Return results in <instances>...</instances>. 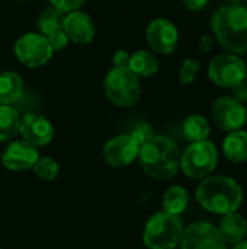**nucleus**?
I'll list each match as a JSON object with an SVG mask.
<instances>
[{
    "label": "nucleus",
    "mask_w": 247,
    "mask_h": 249,
    "mask_svg": "<svg viewBox=\"0 0 247 249\" xmlns=\"http://www.w3.org/2000/svg\"><path fill=\"white\" fill-rule=\"evenodd\" d=\"M138 162L146 175L154 179H170L181 169V149L167 136H153L138 152Z\"/></svg>",
    "instance_id": "1"
},
{
    "label": "nucleus",
    "mask_w": 247,
    "mask_h": 249,
    "mask_svg": "<svg viewBox=\"0 0 247 249\" xmlns=\"http://www.w3.org/2000/svg\"><path fill=\"white\" fill-rule=\"evenodd\" d=\"M195 197L207 212L224 216L239 210L243 203V188L230 177L214 175L201 181L197 187Z\"/></svg>",
    "instance_id": "2"
},
{
    "label": "nucleus",
    "mask_w": 247,
    "mask_h": 249,
    "mask_svg": "<svg viewBox=\"0 0 247 249\" xmlns=\"http://www.w3.org/2000/svg\"><path fill=\"white\" fill-rule=\"evenodd\" d=\"M211 29L218 44L231 54L247 53V6L224 4L211 18Z\"/></svg>",
    "instance_id": "3"
},
{
    "label": "nucleus",
    "mask_w": 247,
    "mask_h": 249,
    "mask_svg": "<svg viewBox=\"0 0 247 249\" xmlns=\"http://www.w3.org/2000/svg\"><path fill=\"white\" fill-rule=\"evenodd\" d=\"M183 223L179 216L167 212L153 214L143 231V242L148 249H175L182 239Z\"/></svg>",
    "instance_id": "4"
},
{
    "label": "nucleus",
    "mask_w": 247,
    "mask_h": 249,
    "mask_svg": "<svg viewBox=\"0 0 247 249\" xmlns=\"http://www.w3.org/2000/svg\"><path fill=\"white\" fill-rule=\"evenodd\" d=\"M103 89L108 99L119 108L135 105L141 95L140 77L128 67H114L105 77Z\"/></svg>",
    "instance_id": "5"
},
{
    "label": "nucleus",
    "mask_w": 247,
    "mask_h": 249,
    "mask_svg": "<svg viewBox=\"0 0 247 249\" xmlns=\"http://www.w3.org/2000/svg\"><path fill=\"white\" fill-rule=\"evenodd\" d=\"M218 165V150L211 140L191 143L181 153V169L192 179H204Z\"/></svg>",
    "instance_id": "6"
},
{
    "label": "nucleus",
    "mask_w": 247,
    "mask_h": 249,
    "mask_svg": "<svg viewBox=\"0 0 247 249\" xmlns=\"http://www.w3.org/2000/svg\"><path fill=\"white\" fill-rule=\"evenodd\" d=\"M246 63L237 55L231 53H224L215 55L208 66V77L210 80L220 88L231 89L237 83L243 82L246 77Z\"/></svg>",
    "instance_id": "7"
},
{
    "label": "nucleus",
    "mask_w": 247,
    "mask_h": 249,
    "mask_svg": "<svg viewBox=\"0 0 247 249\" xmlns=\"http://www.w3.org/2000/svg\"><path fill=\"white\" fill-rule=\"evenodd\" d=\"M54 54L49 41L36 32H26L15 42V55L26 67H41L47 64Z\"/></svg>",
    "instance_id": "8"
},
{
    "label": "nucleus",
    "mask_w": 247,
    "mask_h": 249,
    "mask_svg": "<svg viewBox=\"0 0 247 249\" xmlns=\"http://www.w3.org/2000/svg\"><path fill=\"white\" fill-rule=\"evenodd\" d=\"M182 249H227V242L218 228L208 222H195L185 228Z\"/></svg>",
    "instance_id": "9"
},
{
    "label": "nucleus",
    "mask_w": 247,
    "mask_h": 249,
    "mask_svg": "<svg viewBox=\"0 0 247 249\" xmlns=\"http://www.w3.org/2000/svg\"><path fill=\"white\" fill-rule=\"evenodd\" d=\"M211 117L214 124L226 133L242 130L246 124V107L233 96H220L213 105Z\"/></svg>",
    "instance_id": "10"
},
{
    "label": "nucleus",
    "mask_w": 247,
    "mask_h": 249,
    "mask_svg": "<svg viewBox=\"0 0 247 249\" xmlns=\"http://www.w3.org/2000/svg\"><path fill=\"white\" fill-rule=\"evenodd\" d=\"M146 38L154 53L167 55L172 54L178 47L179 31L172 20L156 18L148 23L146 29Z\"/></svg>",
    "instance_id": "11"
},
{
    "label": "nucleus",
    "mask_w": 247,
    "mask_h": 249,
    "mask_svg": "<svg viewBox=\"0 0 247 249\" xmlns=\"http://www.w3.org/2000/svg\"><path fill=\"white\" fill-rule=\"evenodd\" d=\"M140 152V144L131 134H119L108 140L103 146V160L112 168H124L131 165Z\"/></svg>",
    "instance_id": "12"
},
{
    "label": "nucleus",
    "mask_w": 247,
    "mask_h": 249,
    "mask_svg": "<svg viewBox=\"0 0 247 249\" xmlns=\"http://www.w3.org/2000/svg\"><path fill=\"white\" fill-rule=\"evenodd\" d=\"M39 158L38 147L25 140H12L1 153V163L7 171L23 172L33 168Z\"/></svg>",
    "instance_id": "13"
},
{
    "label": "nucleus",
    "mask_w": 247,
    "mask_h": 249,
    "mask_svg": "<svg viewBox=\"0 0 247 249\" xmlns=\"http://www.w3.org/2000/svg\"><path fill=\"white\" fill-rule=\"evenodd\" d=\"M64 15L66 13L49 6L45 7L38 18L39 31L49 41L54 51H60L68 44V38L64 32Z\"/></svg>",
    "instance_id": "14"
},
{
    "label": "nucleus",
    "mask_w": 247,
    "mask_h": 249,
    "mask_svg": "<svg viewBox=\"0 0 247 249\" xmlns=\"http://www.w3.org/2000/svg\"><path fill=\"white\" fill-rule=\"evenodd\" d=\"M19 134L25 142L36 147L47 146L54 137V127L51 121L41 114H26L20 118Z\"/></svg>",
    "instance_id": "15"
},
{
    "label": "nucleus",
    "mask_w": 247,
    "mask_h": 249,
    "mask_svg": "<svg viewBox=\"0 0 247 249\" xmlns=\"http://www.w3.org/2000/svg\"><path fill=\"white\" fill-rule=\"evenodd\" d=\"M64 32L68 41L83 45L93 41L96 35V28L87 13L82 10H74L64 15Z\"/></svg>",
    "instance_id": "16"
},
{
    "label": "nucleus",
    "mask_w": 247,
    "mask_h": 249,
    "mask_svg": "<svg viewBox=\"0 0 247 249\" xmlns=\"http://www.w3.org/2000/svg\"><path fill=\"white\" fill-rule=\"evenodd\" d=\"M218 231L227 244L236 245L247 236V220L237 212L224 214L220 220Z\"/></svg>",
    "instance_id": "17"
},
{
    "label": "nucleus",
    "mask_w": 247,
    "mask_h": 249,
    "mask_svg": "<svg viewBox=\"0 0 247 249\" xmlns=\"http://www.w3.org/2000/svg\"><path fill=\"white\" fill-rule=\"evenodd\" d=\"M223 153L231 163H243L247 160V131L236 130L227 133L223 142Z\"/></svg>",
    "instance_id": "18"
},
{
    "label": "nucleus",
    "mask_w": 247,
    "mask_h": 249,
    "mask_svg": "<svg viewBox=\"0 0 247 249\" xmlns=\"http://www.w3.org/2000/svg\"><path fill=\"white\" fill-rule=\"evenodd\" d=\"M23 93V82L15 71H3L0 74V105L15 104Z\"/></svg>",
    "instance_id": "19"
},
{
    "label": "nucleus",
    "mask_w": 247,
    "mask_h": 249,
    "mask_svg": "<svg viewBox=\"0 0 247 249\" xmlns=\"http://www.w3.org/2000/svg\"><path fill=\"white\" fill-rule=\"evenodd\" d=\"M159 60L156 55L150 51L140 50L130 55V64L128 69L138 77H150L159 71Z\"/></svg>",
    "instance_id": "20"
},
{
    "label": "nucleus",
    "mask_w": 247,
    "mask_h": 249,
    "mask_svg": "<svg viewBox=\"0 0 247 249\" xmlns=\"http://www.w3.org/2000/svg\"><path fill=\"white\" fill-rule=\"evenodd\" d=\"M182 133H183V137L189 143H197V142H202L208 139L211 133V127H210L208 120L204 115L192 114L183 121Z\"/></svg>",
    "instance_id": "21"
},
{
    "label": "nucleus",
    "mask_w": 247,
    "mask_h": 249,
    "mask_svg": "<svg viewBox=\"0 0 247 249\" xmlns=\"http://www.w3.org/2000/svg\"><path fill=\"white\" fill-rule=\"evenodd\" d=\"M20 117L10 105H0V143H9L19 134Z\"/></svg>",
    "instance_id": "22"
},
{
    "label": "nucleus",
    "mask_w": 247,
    "mask_h": 249,
    "mask_svg": "<svg viewBox=\"0 0 247 249\" xmlns=\"http://www.w3.org/2000/svg\"><path fill=\"white\" fill-rule=\"evenodd\" d=\"M189 204V194L181 185H173L167 188L163 196V210L170 214H182Z\"/></svg>",
    "instance_id": "23"
},
{
    "label": "nucleus",
    "mask_w": 247,
    "mask_h": 249,
    "mask_svg": "<svg viewBox=\"0 0 247 249\" xmlns=\"http://www.w3.org/2000/svg\"><path fill=\"white\" fill-rule=\"evenodd\" d=\"M32 171L36 175V178H39L41 181L51 182V181H54L58 177L60 165H58L57 160H54L49 156H39L36 163L33 165Z\"/></svg>",
    "instance_id": "24"
},
{
    "label": "nucleus",
    "mask_w": 247,
    "mask_h": 249,
    "mask_svg": "<svg viewBox=\"0 0 247 249\" xmlns=\"http://www.w3.org/2000/svg\"><path fill=\"white\" fill-rule=\"evenodd\" d=\"M201 69V61L197 58H186L179 69V80L182 85H192Z\"/></svg>",
    "instance_id": "25"
},
{
    "label": "nucleus",
    "mask_w": 247,
    "mask_h": 249,
    "mask_svg": "<svg viewBox=\"0 0 247 249\" xmlns=\"http://www.w3.org/2000/svg\"><path fill=\"white\" fill-rule=\"evenodd\" d=\"M130 134L135 139V142L140 144V147L154 136V134H153V128H151V125H150V124H147V123H141V124H138V125H137V127H135Z\"/></svg>",
    "instance_id": "26"
},
{
    "label": "nucleus",
    "mask_w": 247,
    "mask_h": 249,
    "mask_svg": "<svg viewBox=\"0 0 247 249\" xmlns=\"http://www.w3.org/2000/svg\"><path fill=\"white\" fill-rule=\"evenodd\" d=\"M48 1L52 7L58 9L63 13H70V12L79 10L84 3V0H48Z\"/></svg>",
    "instance_id": "27"
},
{
    "label": "nucleus",
    "mask_w": 247,
    "mask_h": 249,
    "mask_svg": "<svg viewBox=\"0 0 247 249\" xmlns=\"http://www.w3.org/2000/svg\"><path fill=\"white\" fill-rule=\"evenodd\" d=\"M231 93H233V98L237 99L239 102L245 104L247 102V83L243 80L240 83H237L236 86L231 88Z\"/></svg>",
    "instance_id": "28"
},
{
    "label": "nucleus",
    "mask_w": 247,
    "mask_h": 249,
    "mask_svg": "<svg viewBox=\"0 0 247 249\" xmlns=\"http://www.w3.org/2000/svg\"><path fill=\"white\" fill-rule=\"evenodd\" d=\"M114 67H128L130 64V54L125 50H118L112 57Z\"/></svg>",
    "instance_id": "29"
},
{
    "label": "nucleus",
    "mask_w": 247,
    "mask_h": 249,
    "mask_svg": "<svg viewBox=\"0 0 247 249\" xmlns=\"http://www.w3.org/2000/svg\"><path fill=\"white\" fill-rule=\"evenodd\" d=\"M182 1L185 7L191 12H201L208 4V0H182Z\"/></svg>",
    "instance_id": "30"
},
{
    "label": "nucleus",
    "mask_w": 247,
    "mask_h": 249,
    "mask_svg": "<svg viewBox=\"0 0 247 249\" xmlns=\"http://www.w3.org/2000/svg\"><path fill=\"white\" fill-rule=\"evenodd\" d=\"M214 45V38L211 35H202L199 39V48L202 53H210Z\"/></svg>",
    "instance_id": "31"
},
{
    "label": "nucleus",
    "mask_w": 247,
    "mask_h": 249,
    "mask_svg": "<svg viewBox=\"0 0 247 249\" xmlns=\"http://www.w3.org/2000/svg\"><path fill=\"white\" fill-rule=\"evenodd\" d=\"M231 4H239V6H247V0H227Z\"/></svg>",
    "instance_id": "32"
},
{
    "label": "nucleus",
    "mask_w": 247,
    "mask_h": 249,
    "mask_svg": "<svg viewBox=\"0 0 247 249\" xmlns=\"http://www.w3.org/2000/svg\"><path fill=\"white\" fill-rule=\"evenodd\" d=\"M233 249H247V241H242V242L236 244Z\"/></svg>",
    "instance_id": "33"
},
{
    "label": "nucleus",
    "mask_w": 247,
    "mask_h": 249,
    "mask_svg": "<svg viewBox=\"0 0 247 249\" xmlns=\"http://www.w3.org/2000/svg\"><path fill=\"white\" fill-rule=\"evenodd\" d=\"M245 82H246V83H247V73H246V77H245Z\"/></svg>",
    "instance_id": "34"
},
{
    "label": "nucleus",
    "mask_w": 247,
    "mask_h": 249,
    "mask_svg": "<svg viewBox=\"0 0 247 249\" xmlns=\"http://www.w3.org/2000/svg\"><path fill=\"white\" fill-rule=\"evenodd\" d=\"M246 124H247V108H246Z\"/></svg>",
    "instance_id": "35"
},
{
    "label": "nucleus",
    "mask_w": 247,
    "mask_h": 249,
    "mask_svg": "<svg viewBox=\"0 0 247 249\" xmlns=\"http://www.w3.org/2000/svg\"><path fill=\"white\" fill-rule=\"evenodd\" d=\"M0 249H3V248H1V245H0Z\"/></svg>",
    "instance_id": "36"
}]
</instances>
